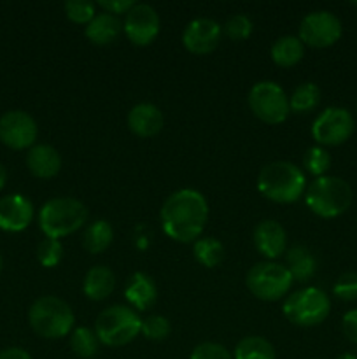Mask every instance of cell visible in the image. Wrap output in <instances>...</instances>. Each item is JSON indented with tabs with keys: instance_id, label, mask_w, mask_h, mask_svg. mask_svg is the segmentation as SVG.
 <instances>
[{
	"instance_id": "1",
	"label": "cell",
	"mask_w": 357,
	"mask_h": 359,
	"mask_svg": "<svg viewBox=\"0 0 357 359\" xmlns=\"http://www.w3.org/2000/svg\"><path fill=\"white\" fill-rule=\"evenodd\" d=\"M161 228L175 242L191 244L202 237L209 221V203L196 189L172 193L161 207Z\"/></svg>"
},
{
	"instance_id": "2",
	"label": "cell",
	"mask_w": 357,
	"mask_h": 359,
	"mask_svg": "<svg viewBox=\"0 0 357 359\" xmlns=\"http://www.w3.org/2000/svg\"><path fill=\"white\" fill-rule=\"evenodd\" d=\"M307 177L290 161H272L258 175V189L262 196L276 203H294L303 196Z\"/></svg>"
},
{
	"instance_id": "3",
	"label": "cell",
	"mask_w": 357,
	"mask_h": 359,
	"mask_svg": "<svg viewBox=\"0 0 357 359\" xmlns=\"http://www.w3.org/2000/svg\"><path fill=\"white\" fill-rule=\"evenodd\" d=\"M354 200L352 188L349 182L336 175L317 177L307 189L304 202L307 207L318 217L332 219L350 209Z\"/></svg>"
},
{
	"instance_id": "4",
	"label": "cell",
	"mask_w": 357,
	"mask_h": 359,
	"mask_svg": "<svg viewBox=\"0 0 357 359\" xmlns=\"http://www.w3.org/2000/svg\"><path fill=\"white\" fill-rule=\"evenodd\" d=\"M88 209L80 200L70 196L51 198L38 212V224L48 238H62L76 233L86 224Z\"/></svg>"
},
{
	"instance_id": "5",
	"label": "cell",
	"mask_w": 357,
	"mask_h": 359,
	"mask_svg": "<svg viewBox=\"0 0 357 359\" xmlns=\"http://www.w3.org/2000/svg\"><path fill=\"white\" fill-rule=\"evenodd\" d=\"M74 312L66 302L58 297H41L28 309V323L31 330L42 339H63L72 330Z\"/></svg>"
},
{
	"instance_id": "6",
	"label": "cell",
	"mask_w": 357,
	"mask_h": 359,
	"mask_svg": "<svg viewBox=\"0 0 357 359\" xmlns=\"http://www.w3.org/2000/svg\"><path fill=\"white\" fill-rule=\"evenodd\" d=\"M142 326V319L133 309L125 305H112L100 312L94 323L100 344L107 347H122L136 339Z\"/></svg>"
},
{
	"instance_id": "7",
	"label": "cell",
	"mask_w": 357,
	"mask_h": 359,
	"mask_svg": "<svg viewBox=\"0 0 357 359\" xmlns=\"http://www.w3.org/2000/svg\"><path fill=\"white\" fill-rule=\"evenodd\" d=\"M284 316L293 325L312 328L328 319L331 312V300L318 287H304L289 294L284 302Z\"/></svg>"
},
{
	"instance_id": "8",
	"label": "cell",
	"mask_w": 357,
	"mask_h": 359,
	"mask_svg": "<svg viewBox=\"0 0 357 359\" xmlns=\"http://www.w3.org/2000/svg\"><path fill=\"white\" fill-rule=\"evenodd\" d=\"M245 283L255 298L262 302H276L289 293L293 277L284 265L261 262L248 270Z\"/></svg>"
},
{
	"instance_id": "9",
	"label": "cell",
	"mask_w": 357,
	"mask_h": 359,
	"mask_svg": "<svg viewBox=\"0 0 357 359\" xmlns=\"http://www.w3.org/2000/svg\"><path fill=\"white\" fill-rule=\"evenodd\" d=\"M248 107L266 125H280L290 112L286 91L273 81H261L252 86L248 91Z\"/></svg>"
},
{
	"instance_id": "10",
	"label": "cell",
	"mask_w": 357,
	"mask_h": 359,
	"mask_svg": "<svg viewBox=\"0 0 357 359\" xmlns=\"http://www.w3.org/2000/svg\"><path fill=\"white\" fill-rule=\"evenodd\" d=\"M343 34L342 21L329 11H314L307 14L300 23V39L303 46L310 48H329L336 44Z\"/></svg>"
},
{
	"instance_id": "11",
	"label": "cell",
	"mask_w": 357,
	"mask_h": 359,
	"mask_svg": "<svg viewBox=\"0 0 357 359\" xmlns=\"http://www.w3.org/2000/svg\"><path fill=\"white\" fill-rule=\"evenodd\" d=\"M354 118L346 109L329 107L312 125V137L318 146H340L354 133Z\"/></svg>"
},
{
	"instance_id": "12",
	"label": "cell",
	"mask_w": 357,
	"mask_h": 359,
	"mask_svg": "<svg viewBox=\"0 0 357 359\" xmlns=\"http://www.w3.org/2000/svg\"><path fill=\"white\" fill-rule=\"evenodd\" d=\"M38 126L24 111H9L0 116V142L14 151L30 149L35 146Z\"/></svg>"
},
{
	"instance_id": "13",
	"label": "cell",
	"mask_w": 357,
	"mask_h": 359,
	"mask_svg": "<svg viewBox=\"0 0 357 359\" xmlns=\"http://www.w3.org/2000/svg\"><path fill=\"white\" fill-rule=\"evenodd\" d=\"M126 37L135 46H149L160 34V16L147 4H135L122 23Z\"/></svg>"
},
{
	"instance_id": "14",
	"label": "cell",
	"mask_w": 357,
	"mask_h": 359,
	"mask_svg": "<svg viewBox=\"0 0 357 359\" xmlns=\"http://www.w3.org/2000/svg\"><path fill=\"white\" fill-rule=\"evenodd\" d=\"M220 25L210 18H198L188 23L182 34V44L189 53L203 56L212 53L220 42Z\"/></svg>"
},
{
	"instance_id": "15",
	"label": "cell",
	"mask_w": 357,
	"mask_h": 359,
	"mask_svg": "<svg viewBox=\"0 0 357 359\" xmlns=\"http://www.w3.org/2000/svg\"><path fill=\"white\" fill-rule=\"evenodd\" d=\"M34 219V205L23 195H7L0 198V230L18 233L30 226Z\"/></svg>"
},
{
	"instance_id": "16",
	"label": "cell",
	"mask_w": 357,
	"mask_h": 359,
	"mask_svg": "<svg viewBox=\"0 0 357 359\" xmlns=\"http://www.w3.org/2000/svg\"><path fill=\"white\" fill-rule=\"evenodd\" d=\"M254 245L268 259L279 258L287 251V233L275 219H265L254 228Z\"/></svg>"
},
{
	"instance_id": "17",
	"label": "cell",
	"mask_w": 357,
	"mask_h": 359,
	"mask_svg": "<svg viewBox=\"0 0 357 359\" xmlns=\"http://www.w3.org/2000/svg\"><path fill=\"white\" fill-rule=\"evenodd\" d=\"M164 125L163 112L153 104H136L135 107H132V111L128 112V128L132 130L133 135L142 137H154L161 132Z\"/></svg>"
},
{
	"instance_id": "18",
	"label": "cell",
	"mask_w": 357,
	"mask_h": 359,
	"mask_svg": "<svg viewBox=\"0 0 357 359\" xmlns=\"http://www.w3.org/2000/svg\"><path fill=\"white\" fill-rule=\"evenodd\" d=\"M27 167L37 179H51L62 168V156L49 144H35L27 153Z\"/></svg>"
},
{
	"instance_id": "19",
	"label": "cell",
	"mask_w": 357,
	"mask_h": 359,
	"mask_svg": "<svg viewBox=\"0 0 357 359\" xmlns=\"http://www.w3.org/2000/svg\"><path fill=\"white\" fill-rule=\"evenodd\" d=\"M125 297L139 311H147L156 304L158 290L154 280L147 273L136 272L128 279L125 287Z\"/></svg>"
},
{
	"instance_id": "20",
	"label": "cell",
	"mask_w": 357,
	"mask_h": 359,
	"mask_svg": "<svg viewBox=\"0 0 357 359\" xmlns=\"http://www.w3.org/2000/svg\"><path fill=\"white\" fill-rule=\"evenodd\" d=\"M122 23L118 16L108 13H97V16L86 25L84 34L88 41L97 46H108L121 35Z\"/></svg>"
},
{
	"instance_id": "21",
	"label": "cell",
	"mask_w": 357,
	"mask_h": 359,
	"mask_svg": "<svg viewBox=\"0 0 357 359\" xmlns=\"http://www.w3.org/2000/svg\"><path fill=\"white\" fill-rule=\"evenodd\" d=\"M286 269L289 270L293 280L307 283V280H310L315 276L317 259L312 255L310 249L296 244L286 251Z\"/></svg>"
},
{
	"instance_id": "22",
	"label": "cell",
	"mask_w": 357,
	"mask_h": 359,
	"mask_svg": "<svg viewBox=\"0 0 357 359\" xmlns=\"http://www.w3.org/2000/svg\"><path fill=\"white\" fill-rule=\"evenodd\" d=\"M115 287V276L107 266H93L88 270L83 283V291L90 300L102 302L112 294Z\"/></svg>"
},
{
	"instance_id": "23",
	"label": "cell",
	"mask_w": 357,
	"mask_h": 359,
	"mask_svg": "<svg viewBox=\"0 0 357 359\" xmlns=\"http://www.w3.org/2000/svg\"><path fill=\"white\" fill-rule=\"evenodd\" d=\"M272 60L275 65L284 67V69H289L294 67L296 63L301 62L304 55V46L294 35H284V37L276 39L272 46Z\"/></svg>"
},
{
	"instance_id": "24",
	"label": "cell",
	"mask_w": 357,
	"mask_h": 359,
	"mask_svg": "<svg viewBox=\"0 0 357 359\" xmlns=\"http://www.w3.org/2000/svg\"><path fill=\"white\" fill-rule=\"evenodd\" d=\"M112 238H114V231H112L108 221L97 219L88 224V228L84 230L83 245L91 255H100L112 244Z\"/></svg>"
},
{
	"instance_id": "25",
	"label": "cell",
	"mask_w": 357,
	"mask_h": 359,
	"mask_svg": "<svg viewBox=\"0 0 357 359\" xmlns=\"http://www.w3.org/2000/svg\"><path fill=\"white\" fill-rule=\"evenodd\" d=\"M234 359H276V353L262 337H245L237 344Z\"/></svg>"
},
{
	"instance_id": "26",
	"label": "cell",
	"mask_w": 357,
	"mask_h": 359,
	"mask_svg": "<svg viewBox=\"0 0 357 359\" xmlns=\"http://www.w3.org/2000/svg\"><path fill=\"white\" fill-rule=\"evenodd\" d=\"M321 102V90L314 83H303L293 91L289 98L290 111L296 114H307L312 112Z\"/></svg>"
},
{
	"instance_id": "27",
	"label": "cell",
	"mask_w": 357,
	"mask_h": 359,
	"mask_svg": "<svg viewBox=\"0 0 357 359\" xmlns=\"http://www.w3.org/2000/svg\"><path fill=\"white\" fill-rule=\"evenodd\" d=\"M192 252H195V258L200 265L206 266V269H214V266L223 262L224 245L214 237H202L195 242Z\"/></svg>"
},
{
	"instance_id": "28",
	"label": "cell",
	"mask_w": 357,
	"mask_h": 359,
	"mask_svg": "<svg viewBox=\"0 0 357 359\" xmlns=\"http://www.w3.org/2000/svg\"><path fill=\"white\" fill-rule=\"evenodd\" d=\"M70 347H72V351L76 356H79L83 359H91L98 354L100 340H98L94 330L77 328V330H74L72 337H70Z\"/></svg>"
},
{
	"instance_id": "29",
	"label": "cell",
	"mask_w": 357,
	"mask_h": 359,
	"mask_svg": "<svg viewBox=\"0 0 357 359\" xmlns=\"http://www.w3.org/2000/svg\"><path fill=\"white\" fill-rule=\"evenodd\" d=\"M303 165L312 175L315 177H322L326 175V172L331 167V156H329L328 151L321 146L310 147V149L304 153L303 156Z\"/></svg>"
},
{
	"instance_id": "30",
	"label": "cell",
	"mask_w": 357,
	"mask_h": 359,
	"mask_svg": "<svg viewBox=\"0 0 357 359\" xmlns=\"http://www.w3.org/2000/svg\"><path fill=\"white\" fill-rule=\"evenodd\" d=\"M63 258V245L58 238H48L38 244L37 248V259L46 269H52L58 265Z\"/></svg>"
},
{
	"instance_id": "31",
	"label": "cell",
	"mask_w": 357,
	"mask_h": 359,
	"mask_svg": "<svg viewBox=\"0 0 357 359\" xmlns=\"http://www.w3.org/2000/svg\"><path fill=\"white\" fill-rule=\"evenodd\" d=\"M170 332V323L163 316H149V318L144 319L142 326H140V333H144L146 339L154 340V342L168 339Z\"/></svg>"
},
{
	"instance_id": "32",
	"label": "cell",
	"mask_w": 357,
	"mask_h": 359,
	"mask_svg": "<svg viewBox=\"0 0 357 359\" xmlns=\"http://www.w3.org/2000/svg\"><path fill=\"white\" fill-rule=\"evenodd\" d=\"M65 14L72 23L76 25H88L94 16V4L86 2V0H70L65 4Z\"/></svg>"
},
{
	"instance_id": "33",
	"label": "cell",
	"mask_w": 357,
	"mask_h": 359,
	"mask_svg": "<svg viewBox=\"0 0 357 359\" xmlns=\"http://www.w3.org/2000/svg\"><path fill=\"white\" fill-rule=\"evenodd\" d=\"M224 32L231 41H245L252 34V21L245 14H234L226 21Z\"/></svg>"
},
{
	"instance_id": "34",
	"label": "cell",
	"mask_w": 357,
	"mask_h": 359,
	"mask_svg": "<svg viewBox=\"0 0 357 359\" xmlns=\"http://www.w3.org/2000/svg\"><path fill=\"white\" fill-rule=\"evenodd\" d=\"M332 294L343 302L357 300V272H345L338 277Z\"/></svg>"
},
{
	"instance_id": "35",
	"label": "cell",
	"mask_w": 357,
	"mask_h": 359,
	"mask_svg": "<svg viewBox=\"0 0 357 359\" xmlns=\"http://www.w3.org/2000/svg\"><path fill=\"white\" fill-rule=\"evenodd\" d=\"M189 359H234L230 351L216 342H203L195 347Z\"/></svg>"
},
{
	"instance_id": "36",
	"label": "cell",
	"mask_w": 357,
	"mask_h": 359,
	"mask_svg": "<svg viewBox=\"0 0 357 359\" xmlns=\"http://www.w3.org/2000/svg\"><path fill=\"white\" fill-rule=\"evenodd\" d=\"M98 7H102L104 9V13H108V14H114V16H118V14H128L130 9H132L133 6H135V2H132V0H100V2L97 4Z\"/></svg>"
},
{
	"instance_id": "37",
	"label": "cell",
	"mask_w": 357,
	"mask_h": 359,
	"mask_svg": "<svg viewBox=\"0 0 357 359\" xmlns=\"http://www.w3.org/2000/svg\"><path fill=\"white\" fill-rule=\"evenodd\" d=\"M342 330L346 340L357 346V309L349 311L342 319Z\"/></svg>"
},
{
	"instance_id": "38",
	"label": "cell",
	"mask_w": 357,
	"mask_h": 359,
	"mask_svg": "<svg viewBox=\"0 0 357 359\" xmlns=\"http://www.w3.org/2000/svg\"><path fill=\"white\" fill-rule=\"evenodd\" d=\"M0 359H34L30 354L21 347H7L0 351Z\"/></svg>"
},
{
	"instance_id": "39",
	"label": "cell",
	"mask_w": 357,
	"mask_h": 359,
	"mask_svg": "<svg viewBox=\"0 0 357 359\" xmlns=\"http://www.w3.org/2000/svg\"><path fill=\"white\" fill-rule=\"evenodd\" d=\"M6 182H7V170H6V167L0 163V189L6 186Z\"/></svg>"
},
{
	"instance_id": "40",
	"label": "cell",
	"mask_w": 357,
	"mask_h": 359,
	"mask_svg": "<svg viewBox=\"0 0 357 359\" xmlns=\"http://www.w3.org/2000/svg\"><path fill=\"white\" fill-rule=\"evenodd\" d=\"M336 359H357V356H354V354H350V353H345V354H340Z\"/></svg>"
},
{
	"instance_id": "41",
	"label": "cell",
	"mask_w": 357,
	"mask_h": 359,
	"mask_svg": "<svg viewBox=\"0 0 357 359\" xmlns=\"http://www.w3.org/2000/svg\"><path fill=\"white\" fill-rule=\"evenodd\" d=\"M2 269H4V259L2 256H0V272H2Z\"/></svg>"
}]
</instances>
